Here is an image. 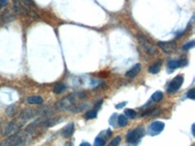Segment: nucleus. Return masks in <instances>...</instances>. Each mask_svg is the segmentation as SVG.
I'll list each match as a JSON object with an SVG mask.
<instances>
[{
	"label": "nucleus",
	"instance_id": "c85d7f7f",
	"mask_svg": "<svg viewBox=\"0 0 195 146\" xmlns=\"http://www.w3.org/2000/svg\"><path fill=\"white\" fill-rule=\"evenodd\" d=\"M127 105V102H123V103H120V104H116L115 107L116 109H121V107H123V106Z\"/></svg>",
	"mask_w": 195,
	"mask_h": 146
},
{
	"label": "nucleus",
	"instance_id": "c756f323",
	"mask_svg": "<svg viewBox=\"0 0 195 146\" xmlns=\"http://www.w3.org/2000/svg\"><path fill=\"white\" fill-rule=\"evenodd\" d=\"M186 64H187V61H186V60H181V61H179V66H185Z\"/></svg>",
	"mask_w": 195,
	"mask_h": 146
},
{
	"label": "nucleus",
	"instance_id": "393cba45",
	"mask_svg": "<svg viewBox=\"0 0 195 146\" xmlns=\"http://www.w3.org/2000/svg\"><path fill=\"white\" fill-rule=\"evenodd\" d=\"M194 44H195V42L193 40L189 41V42H187V44H185V45H184L183 49H184V50H188V49L193 48V47H194Z\"/></svg>",
	"mask_w": 195,
	"mask_h": 146
},
{
	"label": "nucleus",
	"instance_id": "0eeeda50",
	"mask_svg": "<svg viewBox=\"0 0 195 146\" xmlns=\"http://www.w3.org/2000/svg\"><path fill=\"white\" fill-rule=\"evenodd\" d=\"M39 109H34V110H23L22 112H21L20 114V118L21 120H23V121H25V120H30V119L32 118H34L37 114H39L40 113V111H38Z\"/></svg>",
	"mask_w": 195,
	"mask_h": 146
},
{
	"label": "nucleus",
	"instance_id": "39448f33",
	"mask_svg": "<svg viewBox=\"0 0 195 146\" xmlns=\"http://www.w3.org/2000/svg\"><path fill=\"white\" fill-rule=\"evenodd\" d=\"M183 82H184V78L181 77V75L176 77L175 79H172L171 81L169 82V85H168L167 87V91L168 93H175V91H177V90L181 87Z\"/></svg>",
	"mask_w": 195,
	"mask_h": 146
},
{
	"label": "nucleus",
	"instance_id": "4468645a",
	"mask_svg": "<svg viewBox=\"0 0 195 146\" xmlns=\"http://www.w3.org/2000/svg\"><path fill=\"white\" fill-rule=\"evenodd\" d=\"M118 125L120 127H126L128 125V118L124 114H121L118 117Z\"/></svg>",
	"mask_w": 195,
	"mask_h": 146
},
{
	"label": "nucleus",
	"instance_id": "f3484780",
	"mask_svg": "<svg viewBox=\"0 0 195 146\" xmlns=\"http://www.w3.org/2000/svg\"><path fill=\"white\" fill-rule=\"evenodd\" d=\"M97 117V110H92V111H88L86 113V119L87 120H90V119H95Z\"/></svg>",
	"mask_w": 195,
	"mask_h": 146
},
{
	"label": "nucleus",
	"instance_id": "7c9ffc66",
	"mask_svg": "<svg viewBox=\"0 0 195 146\" xmlns=\"http://www.w3.org/2000/svg\"><path fill=\"white\" fill-rule=\"evenodd\" d=\"M80 146H92V145L87 142H84V143H81V144H80Z\"/></svg>",
	"mask_w": 195,
	"mask_h": 146
},
{
	"label": "nucleus",
	"instance_id": "9b49d317",
	"mask_svg": "<svg viewBox=\"0 0 195 146\" xmlns=\"http://www.w3.org/2000/svg\"><path fill=\"white\" fill-rule=\"evenodd\" d=\"M139 40H140V42H142V45H143V48L146 50V53L153 54L154 52H155V49H154V47L152 46L151 42H148L147 40H145V39L140 38V36H139Z\"/></svg>",
	"mask_w": 195,
	"mask_h": 146
},
{
	"label": "nucleus",
	"instance_id": "bb28decb",
	"mask_svg": "<svg viewBox=\"0 0 195 146\" xmlns=\"http://www.w3.org/2000/svg\"><path fill=\"white\" fill-rule=\"evenodd\" d=\"M187 97L191 98V99H194L195 98V89H191L187 93Z\"/></svg>",
	"mask_w": 195,
	"mask_h": 146
},
{
	"label": "nucleus",
	"instance_id": "dca6fc26",
	"mask_svg": "<svg viewBox=\"0 0 195 146\" xmlns=\"http://www.w3.org/2000/svg\"><path fill=\"white\" fill-rule=\"evenodd\" d=\"M65 89H66V86L64 85V83H58V85H56L54 87V93L60 94L63 93V91H65Z\"/></svg>",
	"mask_w": 195,
	"mask_h": 146
},
{
	"label": "nucleus",
	"instance_id": "ddd939ff",
	"mask_svg": "<svg viewBox=\"0 0 195 146\" xmlns=\"http://www.w3.org/2000/svg\"><path fill=\"white\" fill-rule=\"evenodd\" d=\"M26 102H28L29 104H42V102H44V99H42V97H40V96H31V97H28V99H26Z\"/></svg>",
	"mask_w": 195,
	"mask_h": 146
},
{
	"label": "nucleus",
	"instance_id": "6ab92c4d",
	"mask_svg": "<svg viewBox=\"0 0 195 146\" xmlns=\"http://www.w3.org/2000/svg\"><path fill=\"white\" fill-rule=\"evenodd\" d=\"M162 97H163V94L161 93V91H156V93H154L153 95H152V101L153 102H159L162 99Z\"/></svg>",
	"mask_w": 195,
	"mask_h": 146
},
{
	"label": "nucleus",
	"instance_id": "a211bd4d",
	"mask_svg": "<svg viewBox=\"0 0 195 146\" xmlns=\"http://www.w3.org/2000/svg\"><path fill=\"white\" fill-rule=\"evenodd\" d=\"M1 17H2V21H4V22H9V21L14 20V15H13L12 12H6Z\"/></svg>",
	"mask_w": 195,
	"mask_h": 146
},
{
	"label": "nucleus",
	"instance_id": "412c9836",
	"mask_svg": "<svg viewBox=\"0 0 195 146\" xmlns=\"http://www.w3.org/2000/svg\"><path fill=\"white\" fill-rule=\"evenodd\" d=\"M120 142H121V137H120V136H116V137H114L111 142H110L108 146H119Z\"/></svg>",
	"mask_w": 195,
	"mask_h": 146
},
{
	"label": "nucleus",
	"instance_id": "5701e85b",
	"mask_svg": "<svg viewBox=\"0 0 195 146\" xmlns=\"http://www.w3.org/2000/svg\"><path fill=\"white\" fill-rule=\"evenodd\" d=\"M124 115L127 117V118H130V119H134L136 117V112L135 110H126V112H124Z\"/></svg>",
	"mask_w": 195,
	"mask_h": 146
},
{
	"label": "nucleus",
	"instance_id": "423d86ee",
	"mask_svg": "<svg viewBox=\"0 0 195 146\" xmlns=\"http://www.w3.org/2000/svg\"><path fill=\"white\" fill-rule=\"evenodd\" d=\"M164 129V123L161 121H154L152 122L150 127H148V130L147 133L150 136H156V135H159L162 130Z\"/></svg>",
	"mask_w": 195,
	"mask_h": 146
},
{
	"label": "nucleus",
	"instance_id": "b1692460",
	"mask_svg": "<svg viewBox=\"0 0 195 146\" xmlns=\"http://www.w3.org/2000/svg\"><path fill=\"white\" fill-rule=\"evenodd\" d=\"M20 1L22 4L25 5V6H28V7H34V6H36L33 0H20Z\"/></svg>",
	"mask_w": 195,
	"mask_h": 146
},
{
	"label": "nucleus",
	"instance_id": "20e7f679",
	"mask_svg": "<svg viewBox=\"0 0 195 146\" xmlns=\"http://www.w3.org/2000/svg\"><path fill=\"white\" fill-rule=\"evenodd\" d=\"M143 136H144V128L143 127H137V128L130 130L128 133L127 142L131 143V144H136Z\"/></svg>",
	"mask_w": 195,
	"mask_h": 146
},
{
	"label": "nucleus",
	"instance_id": "7ed1b4c3",
	"mask_svg": "<svg viewBox=\"0 0 195 146\" xmlns=\"http://www.w3.org/2000/svg\"><path fill=\"white\" fill-rule=\"evenodd\" d=\"M14 13L20 14V15H23V16L38 17V15H37L33 10L25 8L23 5H22V2H20V0H14Z\"/></svg>",
	"mask_w": 195,
	"mask_h": 146
},
{
	"label": "nucleus",
	"instance_id": "2eb2a0df",
	"mask_svg": "<svg viewBox=\"0 0 195 146\" xmlns=\"http://www.w3.org/2000/svg\"><path fill=\"white\" fill-rule=\"evenodd\" d=\"M160 67H161V62H156V63H154L152 66H150L148 71H150V73H152V74H156V73L159 72Z\"/></svg>",
	"mask_w": 195,
	"mask_h": 146
},
{
	"label": "nucleus",
	"instance_id": "f8f14e48",
	"mask_svg": "<svg viewBox=\"0 0 195 146\" xmlns=\"http://www.w3.org/2000/svg\"><path fill=\"white\" fill-rule=\"evenodd\" d=\"M73 133H74V125H73V123H70L68 126H66L62 130V136L65 138L71 137Z\"/></svg>",
	"mask_w": 195,
	"mask_h": 146
},
{
	"label": "nucleus",
	"instance_id": "4be33fe9",
	"mask_svg": "<svg viewBox=\"0 0 195 146\" xmlns=\"http://www.w3.org/2000/svg\"><path fill=\"white\" fill-rule=\"evenodd\" d=\"M179 66V61H170L168 63V67L170 70H175Z\"/></svg>",
	"mask_w": 195,
	"mask_h": 146
},
{
	"label": "nucleus",
	"instance_id": "9d476101",
	"mask_svg": "<svg viewBox=\"0 0 195 146\" xmlns=\"http://www.w3.org/2000/svg\"><path fill=\"white\" fill-rule=\"evenodd\" d=\"M140 69H142V66H140V64H136L134 65L131 69L129 70V71H127V73H126V77L128 78H135L138 73L140 72Z\"/></svg>",
	"mask_w": 195,
	"mask_h": 146
},
{
	"label": "nucleus",
	"instance_id": "1a4fd4ad",
	"mask_svg": "<svg viewBox=\"0 0 195 146\" xmlns=\"http://www.w3.org/2000/svg\"><path fill=\"white\" fill-rule=\"evenodd\" d=\"M17 130H18V125H17L15 121H13L7 125L6 129H5V135H6V136H10V135L15 134Z\"/></svg>",
	"mask_w": 195,
	"mask_h": 146
},
{
	"label": "nucleus",
	"instance_id": "cd10ccee",
	"mask_svg": "<svg viewBox=\"0 0 195 146\" xmlns=\"http://www.w3.org/2000/svg\"><path fill=\"white\" fill-rule=\"evenodd\" d=\"M8 4V0H0V9L4 8L5 6H7Z\"/></svg>",
	"mask_w": 195,
	"mask_h": 146
},
{
	"label": "nucleus",
	"instance_id": "f257e3e1",
	"mask_svg": "<svg viewBox=\"0 0 195 146\" xmlns=\"http://www.w3.org/2000/svg\"><path fill=\"white\" fill-rule=\"evenodd\" d=\"M86 95L84 93H80V91H76L74 94H71L66 97H64L63 99H60L58 103H57V107L62 111H68V110L74 109V106L78 102L84 98Z\"/></svg>",
	"mask_w": 195,
	"mask_h": 146
},
{
	"label": "nucleus",
	"instance_id": "6e6552de",
	"mask_svg": "<svg viewBox=\"0 0 195 146\" xmlns=\"http://www.w3.org/2000/svg\"><path fill=\"white\" fill-rule=\"evenodd\" d=\"M159 47L163 50L164 53L170 54L175 50L176 44H175V41H166V42H164V41H160Z\"/></svg>",
	"mask_w": 195,
	"mask_h": 146
},
{
	"label": "nucleus",
	"instance_id": "2f4dec72",
	"mask_svg": "<svg viewBox=\"0 0 195 146\" xmlns=\"http://www.w3.org/2000/svg\"><path fill=\"white\" fill-rule=\"evenodd\" d=\"M65 146H72V145H71V144H66Z\"/></svg>",
	"mask_w": 195,
	"mask_h": 146
},
{
	"label": "nucleus",
	"instance_id": "f03ea898",
	"mask_svg": "<svg viewBox=\"0 0 195 146\" xmlns=\"http://www.w3.org/2000/svg\"><path fill=\"white\" fill-rule=\"evenodd\" d=\"M31 135H29L26 131L23 134H15L12 137L7 138L5 142L1 143L0 146H23L26 142V138L30 137Z\"/></svg>",
	"mask_w": 195,
	"mask_h": 146
},
{
	"label": "nucleus",
	"instance_id": "a878e982",
	"mask_svg": "<svg viewBox=\"0 0 195 146\" xmlns=\"http://www.w3.org/2000/svg\"><path fill=\"white\" fill-rule=\"evenodd\" d=\"M118 115H116V114H113V115H112L111 117V120H110V125H111V126H115V120H118Z\"/></svg>",
	"mask_w": 195,
	"mask_h": 146
},
{
	"label": "nucleus",
	"instance_id": "aec40b11",
	"mask_svg": "<svg viewBox=\"0 0 195 146\" xmlns=\"http://www.w3.org/2000/svg\"><path fill=\"white\" fill-rule=\"evenodd\" d=\"M104 145H105V138L102 137V136H98L95 139V146H104Z\"/></svg>",
	"mask_w": 195,
	"mask_h": 146
}]
</instances>
